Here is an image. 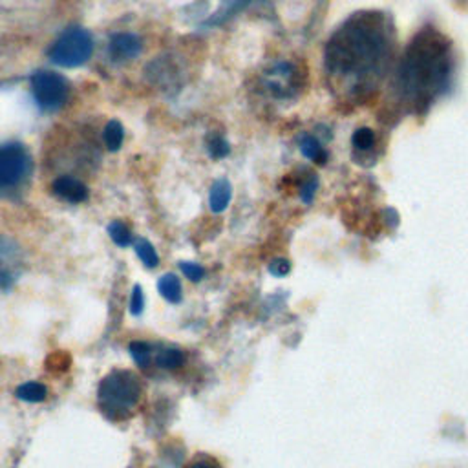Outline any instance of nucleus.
<instances>
[{
	"mask_svg": "<svg viewBox=\"0 0 468 468\" xmlns=\"http://www.w3.org/2000/svg\"><path fill=\"white\" fill-rule=\"evenodd\" d=\"M316 188H318V177L314 174H309V177L302 183L300 186V197L305 205H309L316 194Z\"/></svg>",
	"mask_w": 468,
	"mask_h": 468,
	"instance_id": "4be33fe9",
	"label": "nucleus"
},
{
	"mask_svg": "<svg viewBox=\"0 0 468 468\" xmlns=\"http://www.w3.org/2000/svg\"><path fill=\"white\" fill-rule=\"evenodd\" d=\"M31 95L40 110L55 112L66 104L69 86L62 75L40 69L31 77Z\"/></svg>",
	"mask_w": 468,
	"mask_h": 468,
	"instance_id": "39448f33",
	"label": "nucleus"
},
{
	"mask_svg": "<svg viewBox=\"0 0 468 468\" xmlns=\"http://www.w3.org/2000/svg\"><path fill=\"white\" fill-rule=\"evenodd\" d=\"M133 247H135V252H137V256H139V260L146 265V267H155L157 263H159V256H157V252H155V249H154V245L150 243V241H146V239H137L135 243H133Z\"/></svg>",
	"mask_w": 468,
	"mask_h": 468,
	"instance_id": "a211bd4d",
	"label": "nucleus"
},
{
	"mask_svg": "<svg viewBox=\"0 0 468 468\" xmlns=\"http://www.w3.org/2000/svg\"><path fill=\"white\" fill-rule=\"evenodd\" d=\"M157 289L161 292V296L170 302V303H177L181 300V282L176 274L168 272L165 276L159 278L157 282Z\"/></svg>",
	"mask_w": 468,
	"mask_h": 468,
	"instance_id": "ddd939ff",
	"label": "nucleus"
},
{
	"mask_svg": "<svg viewBox=\"0 0 468 468\" xmlns=\"http://www.w3.org/2000/svg\"><path fill=\"white\" fill-rule=\"evenodd\" d=\"M93 53L91 35L82 27H68L60 37L51 44L48 55L49 58L62 68L82 66Z\"/></svg>",
	"mask_w": 468,
	"mask_h": 468,
	"instance_id": "20e7f679",
	"label": "nucleus"
},
{
	"mask_svg": "<svg viewBox=\"0 0 468 468\" xmlns=\"http://www.w3.org/2000/svg\"><path fill=\"white\" fill-rule=\"evenodd\" d=\"M207 152H208V155H210L212 159H223L225 155H229L230 146H229V143L225 141L223 135H219V133H210V135L207 137Z\"/></svg>",
	"mask_w": 468,
	"mask_h": 468,
	"instance_id": "f3484780",
	"label": "nucleus"
},
{
	"mask_svg": "<svg viewBox=\"0 0 468 468\" xmlns=\"http://www.w3.org/2000/svg\"><path fill=\"white\" fill-rule=\"evenodd\" d=\"M102 139L108 150H119L124 139V128L119 121H108L102 132Z\"/></svg>",
	"mask_w": 468,
	"mask_h": 468,
	"instance_id": "2eb2a0df",
	"label": "nucleus"
},
{
	"mask_svg": "<svg viewBox=\"0 0 468 468\" xmlns=\"http://www.w3.org/2000/svg\"><path fill=\"white\" fill-rule=\"evenodd\" d=\"M453 55L450 40L435 27H424L408 44L397 73L399 101L413 112H424L442 95L452 80Z\"/></svg>",
	"mask_w": 468,
	"mask_h": 468,
	"instance_id": "f03ea898",
	"label": "nucleus"
},
{
	"mask_svg": "<svg viewBox=\"0 0 468 468\" xmlns=\"http://www.w3.org/2000/svg\"><path fill=\"white\" fill-rule=\"evenodd\" d=\"M150 346L146 342H141V340H135L130 344V355L132 358L135 360V364H139L141 367H146L148 362H150Z\"/></svg>",
	"mask_w": 468,
	"mask_h": 468,
	"instance_id": "412c9836",
	"label": "nucleus"
},
{
	"mask_svg": "<svg viewBox=\"0 0 468 468\" xmlns=\"http://www.w3.org/2000/svg\"><path fill=\"white\" fill-rule=\"evenodd\" d=\"M20 271V254L13 241L0 236V287L7 289Z\"/></svg>",
	"mask_w": 468,
	"mask_h": 468,
	"instance_id": "0eeeda50",
	"label": "nucleus"
},
{
	"mask_svg": "<svg viewBox=\"0 0 468 468\" xmlns=\"http://www.w3.org/2000/svg\"><path fill=\"white\" fill-rule=\"evenodd\" d=\"M144 307V296H143V289L139 285H135L132 289V294H130V313L132 314H141Z\"/></svg>",
	"mask_w": 468,
	"mask_h": 468,
	"instance_id": "b1692460",
	"label": "nucleus"
},
{
	"mask_svg": "<svg viewBox=\"0 0 468 468\" xmlns=\"http://www.w3.org/2000/svg\"><path fill=\"white\" fill-rule=\"evenodd\" d=\"M393 49V27L378 11L353 13L327 40L325 71L344 97L362 99L384 77Z\"/></svg>",
	"mask_w": 468,
	"mask_h": 468,
	"instance_id": "f257e3e1",
	"label": "nucleus"
},
{
	"mask_svg": "<svg viewBox=\"0 0 468 468\" xmlns=\"http://www.w3.org/2000/svg\"><path fill=\"white\" fill-rule=\"evenodd\" d=\"M294 66L278 62L267 75V88L274 97H289L294 93Z\"/></svg>",
	"mask_w": 468,
	"mask_h": 468,
	"instance_id": "6e6552de",
	"label": "nucleus"
},
{
	"mask_svg": "<svg viewBox=\"0 0 468 468\" xmlns=\"http://www.w3.org/2000/svg\"><path fill=\"white\" fill-rule=\"evenodd\" d=\"M108 234L119 247H128L132 243V232L122 221H112L108 225Z\"/></svg>",
	"mask_w": 468,
	"mask_h": 468,
	"instance_id": "6ab92c4d",
	"label": "nucleus"
},
{
	"mask_svg": "<svg viewBox=\"0 0 468 468\" xmlns=\"http://www.w3.org/2000/svg\"><path fill=\"white\" fill-rule=\"evenodd\" d=\"M15 395L24 402H42L48 395V388L40 382H24L16 388Z\"/></svg>",
	"mask_w": 468,
	"mask_h": 468,
	"instance_id": "4468645a",
	"label": "nucleus"
},
{
	"mask_svg": "<svg viewBox=\"0 0 468 468\" xmlns=\"http://www.w3.org/2000/svg\"><path fill=\"white\" fill-rule=\"evenodd\" d=\"M183 360H185V355L177 347H165L163 351H159L155 358V362L165 369H176L183 364Z\"/></svg>",
	"mask_w": 468,
	"mask_h": 468,
	"instance_id": "dca6fc26",
	"label": "nucleus"
},
{
	"mask_svg": "<svg viewBox=\"0 0 468 468\" xmlns=\"http://www.w3.org/2000/svg\"><path fill=\"white\" fill-rule=\"evenodd\" d=\"M108 51L113 60H132L141 53V38L133 33H117L112 37Z\"/></svg>",
	"mask_w": 468,
	"mask_h": 468,
	"instance_id": "1a4fd4ad",
	"label": "nucleus"
},
{
	"mask_svg": "<svg viewBox=\"0 0 468 468\" xmlns=\"http://www.w3.org/2000/svg\"><path fill=\"white\" fill-rule=\"evenodd\" d=\"M31 170V155L20 143L0 144V190L16 188Z\"/></svg>",
	"mask_w": 468,
	"mask_h": 468,
	"instance_id": "423d86ee",
	"label": "nucleus"
},
{
	"mask_svg": "<svg viewBox=\"0 0 468 468\" xmlns=\"http://www.w3.org/2000/svg\"><path fill=\"white\" fill-rule=\"evenodd\" d=\"M229 7H227V11L223 13V16H230L232 13H236V11H239L249 0H223Z\"/></svg>",
	"mask_w": 468,
	"mask_h": 468,
	"instance_id": "bb28decb",
	"label": "nucleus"
},
{
	"mask_svg": "<svg viewBox=\"0 0 468 468\" xmlns=\"http://www.w3.org/2000/svg\"><path fill=\"white\" fill-rule=\"evenodd\" d=\"M298 143H300V152L307 159H311V161H314L318 165H324L327 161V152H325V148L322 146V143L314 135L302 133L298 137Z\"/></svg>",
	"mask_w": 468,
	"mask_h": 468,
	"instance_id": "f8f14e48",
	"label": "nucleus"
},
{
	"mask_svg": "<svg viewBox=\"0 0 468 468\" xmlns=\"http://www.w3.org/2000/svg\"><path fill=\"white\" fill-rule=\"evenodd\" d=\"M351 143L356 150H369L375 143V135H373V130L369 128H356L351 135Z\"/></svg>",
	"mask_w": 468,
	"mask_h": 468,
	"instance_id": "aec40b11",
	"label": "nucleus"
},
{
	"mask_svg": "<svg viewBox=\"0 0 468 468\" xmlns=\"http://www.w3.org/2000/svg\"><path fill=\"white\" fill-rule=\"evenodd\" d=\"M53 194L68 203H82L88 197V188L77 177L60 176L51 185Z\"/></svg>",
	"mask_w": 468,
	"mask_h": 468,
	"instance_id": "9d476101",
	"label": "nucleus"
},
{
	"mask_svg": "<svg viewBox=\"0 0 468 468\" xmlns=\"http://www.w3.org/2000/svg\"><path fill=\"white\" fill-rule=\"evenodd\" d=\"M186 468H223V466L210 455H199Z\"/></svg>",
	"mask_w": 468,
	"mask_h": 468,
	"instance_id": "a878e982",
	"label": "nucleus"
},
{
	"mask_svg": "<svg viewBox=\"0 0 468 468\" xmlns=\"http://www.w3.org/2000/svg\"><path fill=\"white\" fill-rule=\"evenodd\" d=\"M232 199V185L227 179H216L210 186V194H208V205L210 210L219 214L223 212L229 203Z\"/></svg>",
	"mask_w": 468,
	"mask_h": 468,
	"instance_id": "9b49d317",
	"label": "nucleus"
},
{
	"mask_svg": "<svg viewBox=\"0 0 468 468\" xmlns=\"http://www.w3.org/2000/svg\"><path fill=\"white\" fill-rule=\"evenodd\" d=\"M179 269L181 272L192 280V282H199L203 276H205V269L199 265V263H192V261H181L179 263Z\"/></svg>",
	"mask_w": 468,
	"mask_h": 468,
	"instance_id": "5701e85b",
	"label": "nucleus"
},
{
	"mask_svg": "<svg viewBox=\"0 0 468 468\" xmlns=\"http://www.w3.org/2000/svg\"><path fill=\"white\" fill-rule=\"evenodd\" d=\"M291 271V263L285 258H274L269 263V272L274 276H285Z\"/></svg>",
	"mask_w": 468,
	"mask_h": 468,
	"instance_id": "393cba45",
	"label": "nucleus"
},
{
	"mask_svg": "<svg viewBox=\"0 0 468 468\" xmlns=\"http://www.w3.org/2000/svg\"><path fill=\"white\" fill-rule=\"evenodd\" d=\"M101 411L113 420H121L132 413L141 397V382L135 373L126 369L110 371L97 389Z\"/></svg>",
	"mask_w": 468,
	"mask_h": 468,
	"instance_id": "7ed1b4c3",
	"label": "nucleus"
}]
</instances>
